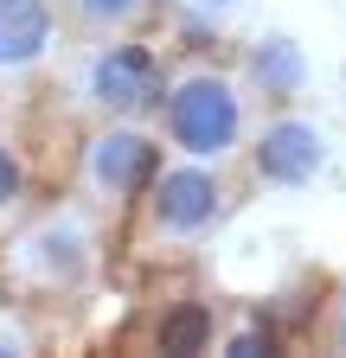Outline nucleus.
<instances>
[{
  "mask_svg": "<svg viewBox=\"0 0 346 358\" xmlns=\"http://www.w3.org/2000/svg\"><path fill=\"white\" fill-rule=\"evenodd\" d=\"M160 134L173 154L186 160H212L225 166L244 141H250V90L225 71V64H186V71H167L160 90Z\"/></svg>",
  "mask_w": 346,
  "mask_h": 358,
  "instance_id": "obj_1",
  "label": "nucleus"
},
{
  "mask_svg": "<svg viewBox=\"0 0 346 358\" xmlns=\"http://www.w3.org/2000/svg\"><path fill=\"white\" fill-rule=\"evenodd\" d=\"M97 217L90 211H46V217H32L26 231L7 243V256H0V282H13L20 294H71L90 282V268H97Z\"/></svg>",
  "mask_w": 346,
  "mask_h": 358,
  "instance_id": "obj_2",
  "label": "nucleus"
},
{
  "mask_svg": "<svg viewBox=\"0 0 346 358\" xmlns=\"http://www.w3.org/2000/svg\"><path fill=\"white\" fill-rule=\"evenodd\" d=\"M141 211V237L154 250H193L225 224L231 211V186L219 179L212 160H160V173L148 179V192L135 199Z\"/></svg>",
  "mask_w": 346,
  "mask_h": 358,
  "instance_id": "obj_3",
  "label": "nucleus"
},
{
  "mask_svg": "<svg viewBox=\"0 0 346 358\" xmlns=\"http://www.w3.org/2000/svg\"><path fill=\"white\" fill-rule=\"evenodd\" d=\"M77 90L103 122H148L160 90H167V64L148 38L135 32H103L77 64Z\"/></svg>",
  "mask_w": 346,
  "mask_h": 358,
  "instance_id": "obj_4",
  "label": "nucleus"
},
{
  "mask_svg": "<svg viewBox=\"0 0 346 358\" xmlns=\"http://www.w3.org/2000/svg\"><path fill=\"white\" fill-rule=\"evenodd\" d=\"M167 148L160 134L141 122H103L90 141H83V192H90L103 211H135V199L148 192V179L160 173Z\"/></svg>",
  "mask_w": 346,
  "mask_h": 358,
  "instance_id": "obj_5",
  "label": "nucleus"
},
{
  "mask_svg": "<svg viewBox=\"0 0 346 358\" xmlns=\"http://www.w3.org/2000/svg\"><path fill=\"white\" fill-rule=\"evenodd\" d=\"M250 166H256L263 186H314V179L327 173V134H321V122L295 115V109L270 115L263 128L250 134Z\"/></svg>",
  "mask_w": 346,
  "mask_h": 358,
  "instance_id": "obj_6",
  "label": "nucleus"
},
{
  "mask_svg": "<svg viewBox=\"0 0 346 358\" xmlns=\"http://www.w3.org/2000/svg\"><path fill=\"white\" fill-rule=\"evenodd\" d=\"M58 52V7L52 0H0V83H26Z\"/></svg>",
  "mask_w": 346,
  "mask_h": 358,
  "instance_id": "obj_7",
  "label": "nucleus"
},
{
  "mask_svg": "<svg viewBox=\"0 0 346 358\" xmlns=\"http://www.w3.org/2000/svg\"><path fill=\"white\" fill-rule=\"evenodd\" d=\"M244 71H250V90L263 103H276V109H289L295 96H301V83H308V58H301V45L295 38H256L250 45V58H244Z\"/></svg>",
  "mask_w": 346,
  "mask_h": 358,
  "instance_id": "obj_8",
  "label": "nucleus"
},
{
  "mask_svg": "<svg viewBox=\"0 0 346 358\" xmlns=\"http://www.w3.org/2000/svg\"><path fill=\"white\" fill-rule=\"evenodd\" d=\"M148 339H154V352H180V358L212 352V339H219V307H212V301H173L154 320Z\"/></svg>",
  "mask_w": 346,
  "mask_h": 358,
  "instance_id": "obj_9",
  "label": "nucleus"
},
{
  "mask_svg": "<svg viewBox=\"0 0 346 358\" xmlns=\"http://www.w3.org/2000/svg\"><path fill=\"white\" fill-rule=\"evenodd\" d=\"M148 7H154V0H64L71 26H83L90 38H103V32H135L148 20Z\"/></svg>",
  "mask_w": 346,
  "mask_h": 358,
  "instance_id": "obj_10",
  "label": "nucleus"
},
{
  "mask_svg": "<svg viewBox=\"0 0 346 358\" xmlns=\"http://www.w3.org/2000/svg\"><path fill=\"white\" fill-rule=\"evenodd\" d=\"M212 345H219L225 358H270V352H276L282 339H276V327L263 320V313H250V320H237L231 333H219Z\"/></svg>",
  "mask_w": 346,
  "mask_h": 358,
  "instance_id": "obj_11",
  "label": "nucleus"
},
{
  "mask_svg": "<svg viewBox=\"0 0 346 358\" xmlns=\"http://www.w3.org/2000/svg\"><path fill=\"white\" fill-rule=\"evenodd\" d=\"M26 186H32V173H26V154L13 141H0V224H7L20 205H26Z\"/></svg>",
  "mask_w": 346,
  "mask_h": 358,
  "instance_id": "obj_12",
  "label": "nucleus"
},
{
  "mask_svg": "<svg viewBox=\"0 0 346 358\" xmlns=\"http://www.w3.org/2000/svg\"><path fill=\"white\" fill-rule=\"evenodd\" d=\"M327 345L346 352V275L333 282V301H327Z\"/></svg>",
  "mask_w": 346,
  "mask_h": 358,
  "instance_id": "obj_13",
  "label": "nucleus"
},
{
  "mask_svg": "<svg viewBox=\"0 0 346 358\" xmlns=\"http://www.w3.org/2000/svg\"><path fill=\"white\" fill-rule=\"evenodd\" d=\"M219 7H231V0H219Z\"/></svg>",
  "mask_w": 346,
  "mask_h": 358,
  "instance_id": "obj_14",
  "label": "nucleus"
},
{
  "mask_svg": "<svg viewBox=\"0 0 346 358\" xmlns=\"http://www.w3.org/2000/svg\"><path fill=\"white\" fill-rule=\"evenodd\" d=\"M0 301H7V294H0Z\"/></svg>",
  "mask_w": 346,
  "mask_h": 358,
  "instance_id": "obj_15",
  "label": "nucleus"
}]
</instances>
